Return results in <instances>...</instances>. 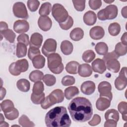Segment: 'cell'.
I'll return each instance as SVG.
<instances>
[{
  "instance_id": "1",
  "label": "cell",
  "mask_w": 127,
  "mask_h": 127,
  "mask_svg": "<svg viewBox=\"0 0 127 127\" xmlns=\"http://www.w3.org/2000/svg\"><path fill=\"white\" fill-rule=\"evenodd\" d=\"M68 110L71 119L76 122H86L93 115L92 104L85 97H77L73 99L68 105Z\"/></svg>"
},
{
  "instance_id": "2",
  "label": "cell",
  "mask_w": 127,
  "mask_h": 127,
  "mask_svg": "<svg viewBox=\"0 0 127 127\" xmlns=\"http://www.w3.org/2000/svg\"><path fill=\"white\" fill-rule=\"evenodd\" d=\"M45 121L48 127H68L71 123L66 109L63 106H57L48 111Z\"/></svg>"
},
{
  "instance_id": "3",
  "label": "cell",
  "mask_w": 127,
  "mask_h": 127,
  "mask_svg": "<svg viewBox=\"0 0 127 127\" xmlns=\"http://www.w3.org/2000/svg\"><path fill=\"white\" fill-rule=\"evenodd\" d=\"M48 67L51 72L55 74H60L64 70V66L62 59L58 53H53L47 57Z\"/></svg>"
},
{
  "instance_id": "4",
  "label": "cell",
  "mask_w": 127,
  "mask_h": 127,
  "mask_svg": "<svg viewBox=\"0 0 127 127\" xmlns=\"http://www.w3.org/2000/svg\"><path fill=\"white\" fill-rule=\"evenodd\" d=\"M118 12V7L116 5L110 4L98 11L97 17L99 20L102 21L113 19L117 16Z\"/></svg>"
},
{
  "instance_id": "5",
  "label": "cell",
  "mask_w": 127,
  "mask_h": 127,
  "mask_svg": "<svg viewBox=\"0 0 127 127\" xmlns=\"http://www.w3.org/2000/svg\"><path fill=\"white\" fill-rule=\"evenodd\" d=\"M52 14L55 19L59 23L65 21L69 16L66 9L60 3H55L53 5Z\"/></svg>"
},
{
  "instance_id": "6",
  "label": "cell",
  "mask_w": 127,
  "mask_h": 127,
  "mask_svg": "<svg viewBox=\"0 0 127 127\" xmlns=\"http://www.w3.org/2000/svg\"><path fill=\"white\" fill-rule=\"evenodd\" d=\"M12 10L15 16L18 18L27 19L28 18V13L27 8L24 3L22 2H16L13 5Z\"/></svg>"
},
{
  "instance_id": "7",
  "label": "cell",
  "mask_w": 127,
  "mask_h": 127,
  "mask_svg": "<svg viewBox=\"0 0 127 127\" xmlns=\"http://www.w3.org/2000/svg\"><path fill=\"white\" fill-rule=\"evenodd\" d=\"M98 90L100 97H106L112 100L113 98V94L111 92L112 86L109 82L106 81L101 82L98 86Z\"/></svg>"
},
{
  "instance_id": "8",
  "label": "cell",
  "mask_w": 127,
  "mask_h": 127,
  "mask_svg": "<svg viewBox=\"0 0 127 127\" xmlns=\"http://www.w3.org/2000/svg\"><path fill=\"white\" fill-rule=\"evenodd\" d=\"M127 84V67H124L121 69L119 76L115 80V86L117 89L122 90L126 87Z\"/></svg>"
},
{
  "instance_id": "9",
  "label": "cell",
  "mask_w": 127,
  "mask_h": 127,
  "mask_svg": "<svg viewBox=\"0 0 127 127\" xmlns=\"http://www.w3.org/2000/svg\"><path fill=\"white\" fill-rule=\"evenodd\" d=\"M57 44L55 40L52 38L47 39L44 42L42 48V52L44 56L48 57L54 53L57 49Z\"/></svg>"
},
{
  "instance_id": "10",
  "label": "cell",
  "mask_w": 127,
  "mask_h": 127,
  "mask_svg": "<svg viewBox=\"0 0 127 127\" xmlns=\"http://www.w3.org/2000/svg\"><path fill=\"white\" fill-rule=\"evenodd\" d=\"M47 96L53 105H54V104L62 102L64 100V95L61 89H57L53 90Z\"/></svg>"
},
{
  "instance_id": "11",
  "label": "cell",
  "mask_w": 127,
  "mask_h": 127,
  "mask_svg": "<svg viewBox=\"0 0 127 127\" xmlns=\"http://www.w3.org/2000/svg\"><path fill=\"white\" fill-rule=\"evenodd\" d=\"M13 29L17 33H24L29 29V24L25 20H17L14 23Z\"/></svg>"
},
{
  "instance_id": "12",
  "label": "cell",
  "mask_w": 127,
  "mask_h": 127,
  "mask_svg": "<svg viewBox=\"0 0 127 127\" xmlns=\"http://www.w3.org/2000/svg\"><path fill=\"white\" fill-rule=\"evenodd\" d=\"M38 25L42 30L47 31L51 29L52 25V21L48 16H41L38 18Z\"/></svg>"
},
{
  "instance_id": "13",
  "label": "cell",
  "mask_w": 127,
  "mask_h": 127,
  "mask_svg": "<svg viewBox=\"0 0 127 127\" xmlns=\"http://www.w3.org/2000/svg\"><path fill=\"white\" fill-rule=\"evenodd\" d=\"M92 69L95 72L100 74L103 73L106 70L105 61L99 58L95 59L92 63Z\"/></svg>"
},
{
  "instance_id": "14",
  "label": "cell",
  "mask_w": 127,
  "mask_h": 127,
  "mask_svg": "<svg viewBox=\"0 0 127 127\" xmlns=\"http://www.w3.org/2000/svg\"><path fill=\"white\" fill-rule=\"evenodd\" d=\"M90 37L95 40L102 39L105 35V31L102 27L100 26H96L92 27L89 31Z\"/></svg>"
},
{
  "instance_id": "15",
  "label": "cell",
  "mask_w": 127,
  "mask_h": 127,
  "mask_svg": "<svg viewBox=\"0 0 127 127\" xmlns=\"http://www.w3.org/2000/svg\"><path fill=\"white\" fill-rule=\"evenodd\" d=\"M81 91L84 94L90 95L94 93L95 90V84L92 81H84L81 85Z\"/></svg>"
},
{
  "instance_id": "16",
  "label": "cell",
  "mask_w": 127,
  "mask_h": 127,
  "mask_svg": "<svg viewBox=\"0 0 127 127\" xmlns=\"http://www.w3.org/2000/svg\"><path fill=\"white\" fill-rule=\"evenodd\" d=\"M111 100L104 97H100L96 101V107L97 110L103 111L108 109L111 105Z\"/></svg>"
},
{
  "instance_id": "17",
  "label": "cell",
  "mask_w": 127,
  "mask_h": 127,
  "mask_svg": "<svg viewBox=\"0 0 127 127\" xmlns=\"http://www.w3.org/2000/svg\"><path fill=\"white\" fill-rule=\"evenodd\" d=\"M78 73L81 77H89L92 73V69L91 66L88 64H81L78 66Z\"/></svg>"
},
{
  "instance_id": "18",
  "label": "cell",
  "mask_w": 127,
  "mask_h": 127,
  "mask_svg": "<svg viewBox=\"0 0 127 127\" xmlns=\"http://www.w3.org/2000/svg\"><path fill=\"white\" fill-rule=\"evenodd\" d=\"M43 42V36L39 33H34L32 34L30 41V47H34L38 48L41 47Z\"/></svg>"
},
{
  "instance_id": "19",
  "label": "cell",
  "mask_w": 127,
  "mask_h": 127,
  "mask_svg": "<svg viewBox=\"0 0 127 127\" xmlns=\"http://www.w3.org/2000/svg\"><path fill=\"white\" fill-rule=\"evenodd\" d=\"M83 19L85 24L89 26H91L96 23L97 16L94 11L89 10L84 13Z\"/></svg>"
},
{
  "instance_id": "20",
  "label": "cell",
  "mask_w": 127,
  "mask_h": 127,
  "mask_svg": "<svg viewBox=\"0 0 127 127\" xmlns=\"http://www.w3.org/2000/svg\"><path fill=\"white\" fill-rule=\"evenodd\" d=\"M106 68L114 73H117L119 71L120 69V62L117 59H111L106 62Z\"/></svg>"
},
{
  "instance_id": "21",
  "label": "cell",
  "mask_w": 127,
  "mask_h": 127,
  "mask_svg": "<svg viewBox=\"0 0 127 127\" xmlns=\"http://www.w3.org/2000/svg\"><path fill=\"white\" fill-rule=\"evenodd\" d=\"M15 67L18 72H24L28 70L29 64L25 59L19 60L15 62Z\"/></svg>"
},
{
  "instance_id": "22",
  "label": "cell",
  "mask_w": 127,
  "mask_h": 127,
  "mask_svg": "<svg viewBox=\"0 0 127 127\" xmlns=\"http://www.w3.org/2000/svg\"><path fill=\"white\" fill-rule=\"evenodd\" d=\"M73 46L72 44L68 40L62 41L61 44V50L62 52L65 55H69L73 51Z\"/></svg>"
},
{
  "instance_id": "23",
  "label": "cell",
  "mask_w": 127,
  "mask_h": 127,
  "mask_svg": "<svg viewBox=\"0 0 127 127\" xmlns=\"http://www.w3.org/2000/svg\"><path fill=\"white\" fill-rule=\"evenodd\" d=\"M69 36L70 39L73 41H78L83 38L84 31L80 28H75L70 32Z\"/></svg>"
},
{
  "instance_id": "24",
  "label": "cell",
  "mask_w": 127,
  "mask_h": 127,
  "mask_svg": "<svg viewBox=\"0 0 127 127\" xmlns=\"http://www.w3.org/2000/svg\"><path fill=\"white\" fill-rule=\"evenodd\" d=\"M17 88L22 92H28L30 88V83L29 81L24 78L18 80L16 83Z\"/></svg>"
},
{
  "instance_id": "25",
  "label": "cell",
  "mask_w": 127,
  "mask_h": 127,
  "mask_svg": "<svg viewBox=\"0 0 127 127\" xmlns=\"http://www.w3.org/2000/svg\"><path fill=\"white\" fill-rule=\"evenodd\" d=\"M32 64L34 67L37 69L42 68L45 66V58L43 56L39 55L34 57L32 60Z\"/></svg>"
},
{
  "instance_id": "26",
  "label": "cell",
  "mask_w": 127,
  "mask_h": 127,
  "mask_svg": "<svg viewBox=\"0 0 127 127\" xmlns=\"http://www.w3.org/2000/svg\"><path fill=\"white\" fill-rule=\"evenodd\" d=\"M105 118L106 120H112L118 122L120 119L119 113L115 109H109L105 113Z\"/></svg>"
},
{
  "instance_id": "27",
  "label": "cell",
  "mask_w": 127,
  "mask_h": 127,
  "mask_svg": "<svg viewBox=\"0 0 127 127\" xmlns=\"http://www.w3.org/2000/svg\"><path fill=\"white\" fill-rule=\"evenodd\" d=\"M79 94V90L76 86H70L64 90V96L67 100L72 99Z\"/></svg>"
},
{
  "instance_id": "28",
  "label": "cell",
  "mask_w": 127,
  "mask_h": 127,
  "mask_svg": "<svg viewBox=\"0 0 127 127\" xmlns=\"http://www.w3.org/2000/svg\"><path fill=\"white\" fill-rule=\"evenodd\" d=\"M79 64L76 61H71L68 63L65 66L66 72L70 74H75L78 72V68Z\"/></svg>"
},
{
  "instance_id": "29",
  "label": "cell",
  "mask_w": 127,
  "mask_h": 127,
  "mask_svg": "<svg viewBox=\"0 0 127 127\" xmlns=\"http://www.w3.org/2000/svg\"><path fill=\"white\" fill-rule=\"evenodd\" d=\"M0 109L4 113H8L14 108L13 103L12 101L6 99L0 103Z\"/></svg>"
},
{
  "instance_id": "30",
  "label": "cell",
  "mask_w": 127,
  "mask_h": 127,
  "mask_svg": "<svg viewBox=\"0 0 127 127\" xmlns=\"http://www.w3.org/2000/svg\"><path fill=\"white\" fill-rule=\"evenodd\" d=\"M95 50L98 54L104 56L108 53V47L105 43L100 42L95 45Z\"/></svg>"
},
{
  "instance_id": "31",
  "label": "cell",
  "mask_w": 127,
  "mask_h": 127,
  "mask_svg": "<svg viewBox=\"0 0 127 127\" xmlns=\"http://www.w3.org/2000/svg\"><path fill=\"white\" fill-rule=\"evenodd\" d=\"M27 46L21 43H17L16 45V55L18 58L26 56L27 54Z\"/></svg>"
},
{
  "instance_id": "32",
  "label": "cell",
  "mask_w": 127,
  "mask_h": 127,
  "mask_svg": "<svg viewBox=\"0 0 127 127\" xmlns=\"http://www.w3.org/2000/svg\"><path fill=\"white\" fill-rule=\"evenodd\" d=\"M0 32V35L3 36V37L10 43H14L15 41V38L16 37L14 32L10 29H7L4 31Z\"/></svg>"
},
{
  "instance_id": "33",
  "label": "cell",
  "mask_w": 127,
  "mask_h": 127,
  "mask_svg": "<svg viewBox=\"0 0 127 127\" xmlns=\"http://www.w3.org/2000/svg\"><path fill=\"white\" fill-rule=\"evenodd\" d=\"M121 31V26L117 22L111 23L108 27V32L113 36H117Z\"/></svg>"
},
{
  "instance_id": "34",
  "label": "cell",
  "mask_w": 127,
  "mask_h": 127,
  "mask_svg": "<svg viewBox=\"0 0 127 127\" xmlns=\"http://www.w3.org/2000/svg\"><path fill=\"white\" fill-rule=\"evenodd\" d=\"M52 9V5L49 2H46L42 4L39 13L41 16H47L48 15Z\"/></svg>"
},
{
  "instance_id": "35",
  "label": "cell",
  "mask_w": 127,
  "mask_h": 127,
  "mask_svg": "<svg viewBox=\"0 0 127 127\" xmlns=\"http://www.w3.org/2000/svg\"><path fill=\"white\" fill-rule=\"evenodd\" d=\"M114 51L119 57L125 56L127 53V45L119 42L116 44Z\"/></svg>"
},
{
  "instance_id": "36",
  "label": "cell",
  "mask_w": 127,
  "mask_h": 127,
  "mask_svg": "<svg viewBox=\"0 0 127 127\" xmlns=\"http://www.w3.org/2000/svg\"><path fill=\"white\" fill-rule=\"evenodd\" d=\"M44 76L43 73L39 70H34L32 71L29 75V79L34 82L41 81Z\"/></svg>"
},
{
  "instance_id": "37",
  "label": "cell",
  "mask_w": 127,
  "mask_h": 127,
  "mask_svg": "<svg viewBox=\"0 0 127 127\" xmlns=\"http://www.w3.org/2000/svg\"><path fill=\"white\" fill-rule=\"evenodd\" d=\"M19 125L23 127H32L35 126L33 122L31 121L25 115H22L18 119Z\"/></svg>"
},
{
  "instance_id": "38",
  "label": "cell",
  "mask_w": 127,
  "mask_h": 127,
  "mask_svg": "<svg viewBox=\"0 0 127 127\" xmlns=\"http://www.w3.org/2000/svg\"><path fill=\"white\" fill-rule=\"evenodd\" d=\"M95 56L96 55L93 51L91 50H88L83 53L82 58L83 61L86 63H89L94 59Z\"/></svg>"
},
{
  "instance_id": "39",
  "label": "cell",
  "mask_w": 127,
  "mask_h": 127,
  "mask_svg": "<svg viewBox=\"0 0 127 127\" xmlns=\"http://www.w3.org/2000/svg\"><path fill=\"white\" fill-rule=\"evenodd\" d=\"M42 80L47 86H52L54 85L56 82V78L53 75L50 74H46L44 75Z\"/></svg>"
},
{
  "instance_id": "40",
  "label": "cell",
  "mask_w": 127,
  "mask_h": 127,
  "mask_svg": "<svg viewBox=\"0 0 127 127\" xmlns=\"http://www.w3.org/2000/svg\"><path fill=\"white\" fill-rule=\"evenodd\" d=\"M44 90V86L42 82L41 81L36 82L33 85L32 89L33 93L36 95H40L43 93Z\"/></svg>"
},
{
  "instance_id": "41",
  "label": "cell",
  "mask_w": 127,
  "mask_h": 127,
  "mask_svg": "<svg viewBox=\"0 0 127 127\" xmlns=\"http://www.w3.org/2000/svg\"><path fill=\"white\" fill-rule=\"evenodd\" d=\"M73 24V20L70 16H68L67 19L62 23H60L59 25L61 28L64 30L69 29Z\"/></svg>"
},
{
  "instance_id": "42",
  "label": "cell",
  "mask_w": 127,
  "mask_h": 127,
  "mask_svg": "<svg viewBox=\"0 0 127 127\" xmlns=\"http://www.w3.org/2000/svg\"><path fill=\"white\" fill-rule=\"evenodd\" d=\"M45 99V93L43 92L40 95H36L33 93L31 95V100L35 104H40Z\"/></svg>"
},
{
  "instance_id": "43",
  "label": "cell",
  "mask_w": 127,
  "mask_h": 127,
  "mask_svg": "<svg viewBox=\"0 0 127 127\" xmlns=\"http://www.w3.org/2000/svg\"><path fill=\"white\" fill-rule=\"evenodd\" d=\"M40 54L39 49L34 47H30L28 51V57L31 61L34 57L40 55Z\"/></svg>"
},
{
  "instance_id": "44",
  "label": "cell",
  "mask_w": 127,
  "mask_h": 127,
  "mask_svg": "<svg viewBox=\"0 0 127 127\" xmlns=\"http://www.w3.org/2000/svg\"><path fill=\"white\" fill-rule=\"evenodd\" d=\"M28 9L32 12L36 11L40 5V1L37 0H29L27 2Z\"/></svg>"
},
{
  "instance_id": "45",
  "label": "cell",
  "mask_w": 127,
  "mask_h": 127,
  "mask_svg": "<svg viewBox=\"0 0 127 127\" xmlns=\"http://www.w3.org/2000/svg\"><path fill=\"white\" fill-rule=\"evenodd\" d=\"M4 114L5 118L7 120L11 121V120H14L18 118L19 116V112L17 109L14 108L11 111L8 113H4Z\"/></svg>"
},
{
  "instance_id": "46",
  "label": "cell",
  "mask_w": 127,
  "mask_h": 127,
  "mask_svg": "<svg viewBox=\"0 0 127 127\" xmlns=\"http://www.w3.org/2000/svg\"><path fill=\"white\" fill-rule=\"evenodd\" d=\"M75 81V78L73 76L70 75H66L62 78V84L64 86L72 85L74 84Z\"/></svg>"
},
{
  "instance_id": "47",
  "label": "cell",
  "mask_w": 127,
  "mask_h": 127,
  "mask_svg": "<svg viewBox=\"0 0 127 127\" xmlns=\"http://www.w3.org/2000/svg\"><path fill=\"white\" fill-rule=\"evenodd\" d=\"M75 9L78 11H82L85 7V0H72Z\"/></svg>"
},
{
  "instance_id": "48",
  "label": "cell",
  "mask_w": 127,
  "mask_h": 127,
  "mask_svg": "<svg viewBox=\"0 0 127 127\" xmlns=\"http://www.w3.org/2000/svg\"><path fill=\"white\" fill-rule=\"evenodd\" d=\"M17 40L18 43H21L28 46L30 44L29 40V36L27 34L25 33H22L18 36L17 38Z\"/></svg>"
},
{
  "instance_id": "49",
  "label": "cell",
  "mask_w": 127,
  "mask_h": 127,
  "mask_svg": "<svg viewBox=\"0 0 127 127\" xmlns=\"http://www.w3.org/2000/svg\"><path fill=\"white\" fill-rule=\"evenodd\" d=\"M89 5L93 10H97L102 5V1L100 0H89Z\"/></svg>"
},
{
  "instance_id": "50",
  "label": "cell",
  "mask_w": 127,
  "mask_h": 127,
  "mask_svg": "<svg viewBox=\"0 0 127 127\" xmlns=\"http://www.w3.org/2000/svg\"><path fill=\"white\" fill-rule=\"evenodd\" d=\"M118 109L122 115L127 114V103L125 101L120 102L118 105Z\"/></svg>"
},
{
  "instance_id": "51",
  "label": "cell",
  "mask_w": 127,
  "mask_h": 127,
  "mask_svg": "<svg viewBox=\"0 0 127 127\" xmlns=\"http://www.w3.org/2000/svg\"><path fill=\"white\" fill-rule=\"evenodd\" d=\"M101 117L97 114H95L94 115L92 120L88 122V124L91 126H95L99 125L101 123Z\"/></svg>"
},
{
  "instance_id": "52",
  "label": "cell",
  "mask_w": 127,
  "mask_h": 127,
  "mask_svg": "<svg viewBox=\"0 0 127 127\" xmlns=\"http://www.w3.org/2000/svg\"><path fill=\"white\" fill-rule=\"evenodd\" d=\"M119 56L116 54L115 51H113L111 53H107L106 55H104L103 57V60L105 62H107V61L111 60V59H118L119 58Z\"/></svg>"
},
{
  "instance_id": "53",
  "label": "cell",
  "mask_w": 127,
  "mask_h": 127,
  "mask_svg": "<svg viewBox=\"0 0 127 127\" xmlns=\"http://www.w3.org/2000/svg\"><path fill=\"white\" fill-rule=\"evenodd\" d=\"M52 106H53V104L50 101L48 96L46 97V98H45L44 100L41 103V106L43 109H47Z\"/></svg>"
},
{
  "instance_id": "54",
  "label": "cell",
  "mask_w": 127,
  "mask_h": 127,
  "mask_svg": "<svg viewBox=\"0 0 127 127\" xmlns=\"http://www.w3.org/2000/svg\"><path fill=\"white\" fill-rule=\"evenodd\" d=\"M8 70L10 74L14 76H18L20 74V72H18L15 67V62L12 63L9 66Z\"/></svg>"
},
{
  "instance_id": "55",
  "label": "cell",
  "mask_w": 127,
  "mask_h": 127,
  "mask_svg": "<svg viewBox=\"0 0 127 127\" xmlns=\"http://www.w3.org/2000/svg\"><path fill=\"white\" fill-rule=\"evenodd\" d=\"M117 122L114 120H106L104 125L105 127H117Z\"/></svg>"
},
{
  "instance_id": "56",
  "label": "cell",
  "mask_w": 127,
  "mask_h": 127,
  "mask_svg": "<svg viewBox=\"0 0 127 127\" xmlns=\"http://www.w3.org/2000/svg\"><path fill=\"white\" fill-rule=\"evenodd\" d=\"M7 24L4 21H0V32H2L8 29Z\"/></svg>"
},
{
  "instance_id": "57",
  "label": "cell",
  "mask_w": 127,
  "mask_h": 127,
  "mask_svg": "<svg viewBox=\"0 0 127 127\" xmlns=\"http://www.w3.org/2000/svg\"><path fill=\"white\" fill-rule=\"evenodd\" d=\"M6 94V90L4 87H0V100H2L4 97H5V95Z\"/></svg>"
},
{
  "instance_id": "58",
  "label": "cell",
  "mask_w": 127,
  "mask_h": 127,
  "mask_svg": "<svg viewBox=\"0 0 127 127\" xmlns=\"http://www.w3.org/2000/svg\"><path fill=\"white\" fill-rule=\"evenodd\" d=\"M121 41H122V43L123 44H124V45H127V32H125L122 37H121Z\"/></svg>"
},
{
  "instance_id": "59",
  "label": "cell",
  "mask_w": 127,
  "mask_h": 127,
  "mask_svg": "<svg viewBox=\"0 0 127 127\" xmlns=\"http://www.w3.org/2000/svg\"><path fill=\"white\" fill-rule=\"evenodd\" d=\"M127 6H125V7H124L122 9V16L126 18L127 17Z\"/></svg>"
},
{
  "instance_id": "60",
  "label": "cell",
  "mask_w": 127,
  "mask_h": 127,
  "mask_svg": "<svg viewBox=\"0 0 127 127\" xmlns=\"http://www.w3.org/2000/svg\"><path fill=\"white\" fill-rule=\"evenodd\" d=\"M0 127H9V125L4 121H0Z\"/></svg>"
},
{
  "instance_id": "61",
  "label": "cell",
  "mask_w": 127,
  "mask_h": 127,
  "mask_svg": "<svg viewBox=\"0 0 127 127\" xmlns=\"http://www.w3.org/2000/svg\"><path fill=\"white\" fill-rule=\"evenodd\" d=\"M127 114H126V115H122V119L125 121H127Z\"/></svg>"
},
{
  "instance_id": "62",
  "label": "cell",
  "mask_w": 127,
  "mask_h": 127,
  "mask_svg": "<svg viewBox=\"0 0 127 127\" xmlns=\"http://www.w3.org/2000/svg\"><path fill=\"white\" fill-rule=\"evenodd\" d=\"M104 1L105 2H106V3H111L112 2H114V0H104Z\"/></svg>"
},
{
  "instance_id": "63",
  "label": "cell",
  "mask_w": 127,
  "mask_h": 127,
  "mask_svg": "<svg viewBox=\"0 0 127 127\" xmlns=\"http://www.w3.org/2000/svg\"><path fill=\"white\" fill-rule=\"evenodd\" d=\"M0 116H1V118H0V121H4V119L3 118V115L2 114H0Z\"/></svg>"
}]
</instances>
